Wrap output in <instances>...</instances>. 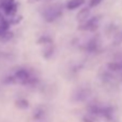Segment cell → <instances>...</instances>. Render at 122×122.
Instances as JSON below:
<instances>
[{"label": "cell", "mask_w": 122, "mask_h": 122, "mask_svg": "<svg viewBox=\"0 0 122 122\" xmlns=\"http://www.w3.org/2000/svg\"><path fill=\"white\" fill-rule=\"evenodd\" d=\"M63 15V7L60 3H53L44 8L42 12V16L48 23H53L56 20H58Z\"/></svg>", "instance_id": "1"}, {"label": "cell", "mask_w": 122, "mask_h": 122, "mask_svg": "<svg viewBox=\"0 0 122 122\" xmlns=\"http://www.w3.org/2000/svg\"><path fill=\"white\" fill-rule=\"evenodd\" d=\"M0 9L5 16L14 17L17 11V5L15 0H0Z\"/></svg>", "instance_id": "2"}, {"label": "cell", "mask_w": 122, "mask_h": 122, "mask_svg": "<svg viewBox=\"0 0 122 122\" xmlns=\"http://www.w3.org/2000/svg\"><path fill=\"white\" fill-rule=\"evenodd\" d=\"M99 24V16H92L88 21H85L84 23H82L79 27V30L82 31H88V32H93L97 29Z\"/></svg>", "instance_id": "3"}, {"label": "cell", "mask_w": 122, "mask_h": 122, "mask_svg": "<svg viewBox=\"0 0 122 122\" xmlns=\"http://www.w3.org/2000/svg\"><path fill=\"white\" fill-rule=\"evenodd\" d=\"M89 96H90V90L88 88H80L74 93L72 98L75 102H84L88 99Z\"/></svg>", "instance_id": "4"}, {"label": "cell", "mask_w": 122, "mask_h": 122, "mask_svg": "<svg viewBox=\"0 0 122 122\" xmlns=\"http://www.w3.org/2000/svg\"><path fill=\"white\" fill-rule=\"evenodd\" d=\"M90 8H83L77 14V21H79L81 24L84 23L85 21H88L90 19Z\"/></svg>", "instance_id": "5"}, {"label": "cell", "mask_w": 122, "mask_h": 122, "mask_svg": "<svg viewBox=\"0 0 122 122\" xmlns=\"http://www.w3.org/2000/svg\"><path fill=\"white\" fill-rule=\"evenodd\" d=\"M84 3H85V0H69L68 2L66 3V9L72 11V10L81 8Z\"/></svg>", "instance_id": "6"}, {"label": "cell", "mask_w": 122, "mask_h": 122, "mask_svg": "<svg viewBox=\"0 0 122 122\" xmlns=\"http://www.w3.org/2000/svg\"><path fill=\"white\" fill-rule=\"evenodd\" d=\"M32 116H34V119L35 120H41L44 118V116H46V111H44L43 108H41V107H38V108H36L34 110V113H32Z\"/></svg>", "instance_id": "7"}, {"label": "cell", "mask_w": 122, "mask_h": 122, "mask_svg": "<svg viewBox=\"0 0 122 122\" xmlns=\"http://www.w3.org/2000/svg\"><path fill=\"white\" fill-rule=\"evenodd\" d=\"M16 106L19 108H22V109H25L28 107V101L25 98H19L16 101Z\"/></svg>", "instance_id": "8"}, {"label": "cell", "mask_w": 122, "mask_h": 122, "mask_svg": "<svg viewBox=\"0 0 122 122\" xmlns=\"http://www.w3.org/2000/svg\"><path fill=\"white\" fill-rule=\"evenodd\" d=\"M115 43L116 44H120L122 43V30L115 35Z\"/></svg>", "instance_id": "9"}, {"label": "cell", "mask_w": 122, "mask_h": 122, "mask_svg": "<svg viewBox=\"0 0 122 122\" xmlns=\"http://www.w3.org/2000/svg\"><path fill=\"white\" fill-rule=\"evenodd\" d=\"M103 0H90V2H89V8L92 9V8H95L102 2Z\"/></svg>", "instance_id": "10"}, {"label": "cell", "mask_w": 122, "mask_h": 122, "mask_svg": "<svg viewBox=\"0 0 122 122\" xmlns=\"http://www.w3.org/2000/svg\"><path fill=\"white\" fill-rule=\"evenodd\" d=\"M5 21H7V19H5V15H3V14L1 13V11H0V26L2 25V24L5 23Z\"/></svg>", "instance_id": "11"}, {"label": "cell", "mask_w": 122, "mask_h": 122, "mask_svg": "<svg viewBox=\"0 0 122 122\" xmlns=\"http://www.w3.org/2000/svg\"><path fill=\"white\" fill-rule=\"evenodd\" d=\"M36 1H38V0H29V2H36Z\"/></svg>", "instance_id": "12"}]
</instances>
